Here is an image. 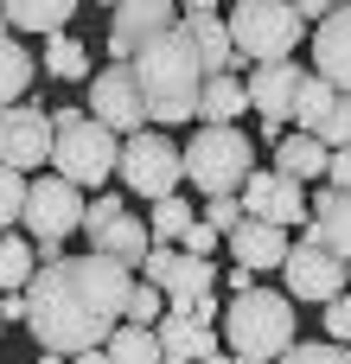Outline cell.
Returning <instances> with one entry per match:
<instances>
[{"instance_id": "cell-1", "label": "cell", "mask_w": 351, "mask_h": 364, "mask_svg": "<svg viewBox=\"0 0 351 364\" xmlns=\"http://www.w3.org/2000/svg\"><path fill=\"white\" fill-rule=\"evenodd\" d=\"M128 294H134V269H115L102 256H64L51 269L32 275L26 288V333L38 339V352L77 358V352H102L109 333L128 320Z\"/></svg>"}, {"instance_id": "cell-2", "label": "cell", "mask_w": 351, "mask_h": 364, "mask_svg": "<svg viewBox=\"0 0 351 364\" xmlns=\"http://www.w3.org/2000/svg\"><path fill=\"white\" fill-rule=\"evenodd\" d=\"M128 70H134V83H141V102H147V115L153 122H192L198 115V90H205V70H198V51H192V38H185V26H173V32H160L153 45H141L134 58H128Z\"/></svg>"}, {"instance_id": "cell-3", "label": "cell", "mask_w": 351, "mask_h": 364, "mask_svg": "<svg viewBox=\"0 0 351 364\" xmlns=\"http://www.w3.org/2000/svg\"><path fill=\"white\" fill-rule=\"evenodd\" d=\"M217 339L230 346V358L275 364L288 346H294V339H301V326H294V301L256 282L249 294L224 301V314H217Z\"/></svg>"}, {"instance_id": "cell-4", "label": "cell", "mask_w": 351, "mask_h": 364, "mask_svg": "<svg viewBox=\"0 0 351 364\" xmlns=\"http://www.w3.org/2000/svg\"><path fill=\"white\" fill-rule=\"evenodd\" d=\"M115 154H122V141L90 109H51V166H58L64 186H77V192L96 198L102 179L115 173Z\"/></svg>"}, {"instance_id": "cell-5", "label": "cell", "mask_w": 351, "mask_h": 364, "mask_svg": "<svg viewBox=\"0 0 351 364\" xmlns=\"http://www.w3.org/2000/svg\"><path fill=\"white\" fill-rule=\"evenodd\" d=\"M224 32L249 70L256 64H294L301 38H307L294 0H237V6H224Z\"/></svg>"}, {"instance_id": "cell-6", "label": "cell", "mask_w": 351, "mask_h": 364, "mask_svg": "<svg viewBox=\"0 0 351 364\" xmlns=\"http://www.w3.org/2000/svg\"><path fill=\"white\" fill-rule=\"evenodd\" d=\"M179 166L185 179L205 192V198H237L243 179L256 173V147L243 128H198L185 147H179Z\"/></svg>"}, {"instance_id": "cell-7", "label": "cell", "mask_w": 351, "mask_h": 364, "mask_svg": "<svg viewBox=\"0 0 351 364\" xmlns=\"http://www.w3.org/2000/svg\"><path fill=\"white\" fill-rule=\"evenodd\" d=\"M115 179H122V192H134V198L160 205V198H173V192H179L185 166H179V147H173L166 134L141 128V134H128V141H122V154H115Z\"/></svg>"}, {"instance_id": "cell-8", "label": "cell", "mask_w": 351, "mask_h": 364, "mask_svg": "<svg viewBox=\"0 0 351 364\" xmlns=\"http://www.w3.org/2000/svg\"><path fill=\"white\" fill-rule=\"evenodd\" d=\"M83 192L77 186H64L58 173H45V179H26V211H19V224H26V237H32V250H64V237H77L83 230Z\"/></svg>"}, {"instance_id": "cell-9", "label": "cell", "mask_w": 351, "mask_h": 364, "mask_svg": "<svg viewBox=\"0 0 351 364\" xmlns=\"http://www.w3.org/2000/svg\"><path fill=\"white\" fill-rule=\"evenodd\" d=\"M217 314L224 301L205 294L198 307H166L153 339H160V364H211L217 358Z\"/></svg>"}, {"instance_id": "cell-10", "label": "cell", "mask_w": 351, "mask_h": 364, "mask_svg": "<svg viewBox=\"0 0 351 364\" xmlns=\"http://www.w3.org/2000/svg\"><path fill=\"white\" fill-rule=\"evenodd\" d=\"M281 282H288V301L301 307H326V301H339L351 288V269L339 262V256H326L313 237H294L288 243V262H281Z\"/></svg>"}, {"instance_id": "cell-11", "label": "cell", "mask_w": 351, "mask_h": 364, "mask_svg": "<svg viewBox=\"0 0 351 364\" xmlns=\"http://www.w3.org/2000/svg\"><path fill=\"white\" fill-rule=\"evenodd\" d=\"M90 115H96L115 141H128V134L147 128V102H141V83H134L128 64H102V70L90 77Z\"/></svg>"}, {"instance_id": "cell-12", "label": "cell", "mask_w": 351, "mask_h": 364, "mask_svg": "<svg viewBox=\"0 0 351 364\" xmlns=\"http://www.w3.org/2000/svg\"><path fill=\"white\" fill-rule=\"evenodd\" d=\"M45 160H51V109H38V102L0 109V166L26 179V173L45 166Z\"/></svg>"}, {"instance_id": "cell-13", "label": "cell", "mask_w": 351, "mask_h": 364, "mask_svg": "<svg viewBox=\"0 0 351 364\" xmlns=\"http://www.w3.org/2000/svg\"><path fill=\"white\" fill-rule=\"evenodd\" d=\"M173 26H179V6L173 0H122V6H109V58L128 64L141 45H153Z\"/></svg>"}, {"instance_id": "cell-14", "label": "cell", "mask_w": 351, "mask_h": 364, "mask_svg": "<svg viewBox=\"0 0 351 364\" xmlns=\"http://www.w3.org/2000/svg\"><path fill=\"white\" fill-rule=\"evenodd\" d=\"M179 26H185V38H192V51H198V70H205V77H237V70H243V58H237L230 32H224V6L192 0V6H179Z\"/></svg>"}, {"instance_id": "cell-15", "label": "cell", "mask_w": 351, "mask_h": 364, "mask_svg": "<svg viewBox=\"0 0 351 364\" xmlns=\"http://www.w3.org/2000/svg\"><path fill=\"white\" fill-rule=\"evenodd\" d=\"M313 77L326 90L351 96V6H333L320 26H313Z\"/></svg>"}, {"instance_id": "cell-16", "label": "cell", "mask_w": 351, "mask_h": 364, "mask_svg": "<svg viewBox=\"0 0 351 364\" xmlns=\"http://www.w3.org/2000/svg\"><path fill=\"white\" fill-rule=\"evenodd\" d=\"M307 205H313V211H307V230H301V237H313L326 256H339V262L351 269V192L313 186V192H307Z\"/></svg>"}, {"instance_id": "cell-17", "label": "cell", "mask_w": 351, "mask_h": 364, "mask_svg": "<svg viewBox=\"0 0 351 364\" xmlns=\"http://www.w3.org/2000/svg\"><path fill=\"white\" fill-rule=\"evenodd\" d=\"M301 77H307V64H256V70L243 77V90H249V109H256V122H288V109H294V90H301Z\"/></svg>"}, {"instance_id": "cell-18", "label": "cell", "mask_w": 351, "mask_h": 364, "mask_svg": "<svg viewBox=\"0 0 351 364\" xmlns=\"http://www.w3.org/2000/svg\"><path fill=\"white\" fill-rule=\"evenodd\" d=\"M288 230H275V224H256V218H243L230 237H224V250H230V269H249V275H262V269H281L288 262Z\"/></svg>"}, {"instance_id": "cell-19", "label": "cell", "mask_w": 351, "mask_h": 364, "mask_svg": "<svg viewBox=\"0 0 351 364\" xmlns=\"http://www.w3.org/2000/svg\"><path fill=\"white\" fill-rule=\"evenodd\" d=\"M83 237H90V256H102V262H115V269H141L147 250H153V243H147V224L128 218V211L109 218V224H90Z\"/></svg>"}, {"instance_id": "cell-20", "label": "cell", "mask_w": 351, "mask_h": 364, "mask_svg": "<svg viewBox=\"0 0 351 364\" xmlns=\"http://www.w3.org/2000/svg\"><path fill=\"white\" fill-rule=\"evenodd\" d=\"M0 13H6V32H13V38H19V32L58 38V32H70V19H77V0H6Z\"/></svg>"}, {"instance_id": "cell-21", "label": "cell", "mask_w": 351, "mask_h": 364, "mask_svg": "<svg viewBox=\"0 0 351 364\" xmlns=\"http://www.w3.org/2000/svg\"><path fill=\"white\" fill-rule=\"evenodd\" d=\"M326 147L313 141V134H281V147H275V173L288 179V186H326Z\"/></svg>"}, {"instance_id": "cell-22", "label": "cell", "mask_w": 351, "mask_h": 364, "mask_svg": "<svg viewBox=\"0 0 351 364\" xmlns=\"http://www.w3.org/2000/svg\"><path fill=\"white\" fill-rule=\"evenodd\" d=\"M237 115H249L243 77H205V90H198V122H205V128H237Z\"/></svg>"}, {"instance_id": "cell-23", "label": "cell", "mask_w": 351, "mask_h": 364, "mask_svg": "<svg viewBox=\"0 0 351 364\" xmlns=\"http://www.w3.org/2000/svg\"><path fill=\"white\" fill-rule=\"evenodd\" d=\"M32 77H38V64H32V51L6 32L0 38V109H13V102H26V90H32Z\"/></svg>"}, {"instance_id": "cell-24", "label": "cell", "mask_w": 351, "mask_h": 364, "mask_svg": "<svg viewBox=\"0 0 351 364\" xmlns=\"http://www.w3.org/2000/svg\"><path fill=\"white\" fill-rule=\"evenodd\" d=\"M32 275H38L32 237L6 230V237H0V294H26V288H32Z\"/></svg>"}, {"instance_id": "cell-25", "label": "cell", "mask_w": 351, "mask_h": 364, "mask_svg": "<svg viewBox=\"0 0 351 364\" xmlns=\"http://www.w3.org/2000/svg\"><path fill=\"white\" fill-rule=\"evenodd\" d=\"M141 224H147V243H160V250H179V237L198 224V211H192V205L173 192V198H160V205H153V218H141Z\"/></svg>"}, {"instance_id": "cell-26", "label": "cell", "mask_w": 351, "mask_h": 364, "mask_svg": "<svg viewBox=\"0 0 351 364\" xmlns=\"http://www.w3.org/2000/svg\"><path fill=\"white\" fill-rule=\"evenodd\" d=\"M102 358L109 364H160V339H153V326H115Z\"/></svg>"}, {"instance_id": "cell-27", "label": "cell", "mask_w": 351, "mask_h": 364, "mask_svg": "<svg viewBox=\"0 0 351 364\" xmlns=\"http://www.w3.org/2000/svg\"><path fill=\"white\" fill-rule=\"evenodd\" d=\"M333 96H339V90H326V83H320V77L307 70V77H301V90H294V109H288V122H294V134H313V128L326 122V109H333Z\"/></svg>"}, {"instance_id": "cell-28", "label": "cell", "mask_w": 351, "mask_h": 364, "mask_svg": "<svg viewBox=\"0 0 351 364\" xmlns=\"http://www.w3.org/2000/svg\"><path fill=\"white\" fill-rule=\"evenodd\" d=\"M45 70H51L58 83H83V77H90V51H83V38H70V32L45 38Z\"/></svg>"}, {"instance_id": "cell-29", "label": "cell", "mask_w": 351, "mask_h": 364, "mask_svg": "<svg viewBox=\"0 0 351 364\" xmlns=\"http://www.w3.org/2000/svg\"><path fill=\"white\" fill-rule=\"evenodd\" d=\"M313 141H320L326 154H345L351 147V96H333V109H326V122L313 128Z\"/></svg>"}, {"instance_id": "cell-30", "label": "cell", "mask_w": 351, "mask_h": 364, "mask_svg": "<svg viewBox=\"0 0 351 364\" xmlns=\"http://www.w3.org/2000/svg\"><path fill=\"white\" fill-rule=\"evenodd\" d=\"M160 314H166V294L147 288V282H134V294H128V320H122V326H160Z\"/></svg>"}, {"instance_id": "cell-31", "label": "cell", "mask_w": 351, "mask_h": 364, "mask_svg": "<svg viewBox=\"0 0 351 364\" xmlns=\"http://www.w3.org/2000/svg\"><path fill=\"white\" fill-rule=\"evenodd\" d=\"M19 211H26V179L0 166V237H6V230H19Z\"/></svg>"}, {"instance_id": "cell-32", "label": "cell", "mask_w": 351, "mask_h": 364, "mask_svg": "<svg viewBox=\"0 0 351 364\" xmlns=\"http://www.w3.org/2000/svg\"><path fill=\"white\" fill-rule=\"evenodd\" d=\"M275 364H345V346H326V339H294Z\"/></svg>"}, {"instance_id": "cell-33", "label": "cell", "mask_w": 351, "mask_h": 364, "mask_svg": "<svg viewBox=\"0 0 351 364\" xmlns=\"http://www.w3.org/2000/svg\"><path fill=\"white\" fill-rule=\"evenodd\" d=\"M179 250H185V256H198V262H211V256L224 250V237H217V230H211V224L198 218V224H192V230L179 237Z\"/></svg>"}, {"instance_id": "cell-34", "label": "cell", "mask_w": 351, "mask_h": 364, "mask_svg": "<svg viewBox=\"0 0 351 364\" xmlns=\"http://www.w3.org/2000/svg\"><path fill=\"white\" fill-rule=\"evenodd\" d=\"M326 346H351V288L326 301Z\"/></svg>"}, {"instance_id": "cell-35", "label": "cell", "mask_w": 351, "mask_h": 364, "mask_svg": "<svg viewBox=\"0 0 351 364\" xmlns=\"http://www.w3.org/2000/svg\"><path fill=\"white\" fill-rule=\"evenodd\" d=\"M205 224H211L217 237H230V230L243 224V205H237V198H205Z\"/></svg>"}, {"instance_id": "cell-36", "label": "cell", "mask_w": 351, "mask_h": 364, "mask_svg": "<svg viewBox=\"0 0 351 364\" xmlns=\"http://www.w3.org/2000/svg\"><path fill=\"white\" fill-rule=\"evenodd\" d=\"M326 186H333V192H351V147L326 160Z\"/></svg>"}, {"instance_id": "cell-37", "label": "cell", "mask_w": 351, "mask_h": 364, "mask_svg": "<svg viewBox=\"0 0 351 364\" xmlns=\"http://www.w3.org/2000/svg\"><path fill=\"white\" fill-rule=\"evenodd\" d=\"M217 282H224V294H230V301L256 288V275H249V269H217Z\"/></svg>"}, {"instance_id": "cell-38", "label": "cell", "mask_w": 351, "mask_h": 364, "mask_svg": "<svg viewBox=\"0 0 351 364\" xmlns=\"http://www.w3.org/2000/svg\"><path fill=\"white\" fill-rule=\"evenodd\" d=\"M294 13H301V26H320L333 13V0H294Z\"/></svg>"}, {"instance_id": "cell-39", "label": "cell", "mask_w": 351, "mask_h": 364, "mask_svg": "<svg viewBox=\"0 0 351 364\" xmlns=\"http://www.w3.org/2000/svg\"><path fill=\"white\" fill-rule=\"evenodd\" d=\"M0 320H26V294H0Z\"/></svg>"}, {"instance_id": "cell-40", "label": "cell", "mask_w": 351, "mask_h": 364, "mask_svg": "<svg viewBox=\"0 0 351 364\" xmlns=\"http://www.w3.org/2000/svg\"><path fill=\"white\" fill-rule=\"evenodd\" d=\"M64 364H109L102 352H77V358H64Z\"/></svg>"}, {"instance_id": "cell-41", "label": "cell", "mask_w": 351, "mask_h": 364, "mask_svg": "<svg viewBox=\"0 0 351 364\" xmlns=\"http://www.w3.org/2000/svg\"><path fill=\"white\" fill-rule=\"evenodd\" d=\"M38 364H64V358H58V352H38Z\"/></svg>"}, {"instance_id": "cell-42", "label": "cell", "mask_w": 351, "mask_h": 364, "mask_svg": "<svg viewBox=\"0 0 351 364\" xmlns=\"http://www.w3.org/2000/svg\"><path fill=\"white\" fill-rule=\"evenodd\" d=\"M224 364H256V358H224Z\"/></svg>"}, {"instance_id": "cell-43", "label": "cell", "mask_w": 351, "mask_h": 364, "mask_svg": "<svg viewBox=\"0 0 351 364\" xmlns=\"http://www.w3.org/2000/svg\"><path fill=\"white\" fill-rule=\"evenodd\" d=\"M211 364H224V358H211Z\"/></svg>"}, {"instance_id": "cell-44", "label": "cell", "mask_w": 351, "mask_h": 364, "mask_svg": "<svg viewBox=\"0 0 351 364\" xmlns=\"http://www.w3.org/2000/svg\"><path fill=\"white\" fill-rule=\"evenodd\" d=\"M345 364H351V352H345Z\"/></svg>"}, {"instance_id": "cell-45", "label": "cell", "mask_w": 351, "mask_h": 364, "mask_svg": "<svg viewBox=\"0 0 351 364\" xmlns=\"http://www.w3.org/2000/svg\"><path fill=\"white\" fill-rule=\"evenodd\" d=\"M0 326H6V320H0Z\"/></svg>"}, {"instance_id": "cell-46", "label": "cell", "mask_w": 351, "mask_h": 364, "mask_svg": "<svg viewBox=\"0 0 351 364\" xmlns=\"http://www.w3.org/2000/svg\"><path fill=\"white\" fill-rule=\"evenodd\" d=\"M345 352H351V346H345Z\"/></svg>"}]
</instances>
